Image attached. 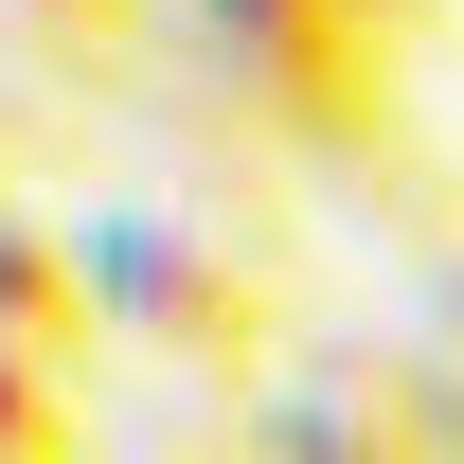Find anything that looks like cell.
<instances>
[{"label":"cell","instance_id":"cell-1","mask_svg":"<svg viewBox=\"0 0 464 464\" xmlns=\"http://www.w3.org/2000/svg\"><path fill=\"white\" fill-rule=\"evenodd\" d=\"M72 286H90V340H143V357H179V375H215V393H250V375L286 357L268 250H232V232L179 215V197H108V215L72 232Z\"/></svg>","mask_w":464,"mask_h":464},{"label":"cell","instance_id":"cell-2","mask_svg":"<svg viewBox=\"0 0 464 464\" xmlns=\"http://www.w3.org/2000/svg\"><path fill=\"white\" fill-rule=\"evenodd\" d=\"M179 36H197V72H215L268 143H304V161H393L411 54H375L340 0H179Z\"/></svg>","mask_w":464,"mask_h":464},{"label":"cell","instance_id":"cell-3","mask_svg":"<svg viewBox=\"0 0 464 464\" xmlns=\"http://www.w3.org/2000/svg\"><path fill=\"white\" fill-rule=\"evenodd\" d=\"M232 464H447V375L429 357H268Z\"/></svg>","mask_w":464,"mask_h":464},{"label":"cell","instance_id":"cell-4","mask_svg":"<svg viewBox=\"0 0 464 464\" xmlns=\"http://www.w3.org/2000/svg\"><path fill=\"white\" fill-rule=\"evenodd\" d=\"M0 340L54 357V375H90V286H72V232H54V215H18V197H0Z\"/></svg>","mask_w":464,"mask_h":464},{"label":"cell","instance_id":"cell-5","mask_svg":"<svg viewBox=\"0 0 464 464\" xmlns=\"http://www.w3.org/2000/svg\"><path fill=\"white\" fill-rule=\"evenodd\" d=\"M0 464H90V375L0 340Z\"/></svg>","mask_w":464,"mask_h":464},{"label":"cell","instance_id":"cell-6","mask_svg":"<svg viewBox=\"0 0 464 464\" xmlns=\"http://www.w3.org/2000/svg\"><path fill=\"white\" fill-rule=\"evenodd\" d=\"M0 36H36L54 72H125L161 36V0H0Z\"/></svg>","mask_w":464,"mask_h":464},{"label":"cell","instance_id":"cell-7","mask_svg":"<svg viewBox=\"0 0 464 464\" xmlns=\"http://www.w3.org/2000/svg\"><path fill=\"white\" fill-rule=\"evenodd\" d=\"M357 36H375V54H429V18H447V0H340Z\"/></svg>","mask_w":464,"mask_h":464}]
</instances>
